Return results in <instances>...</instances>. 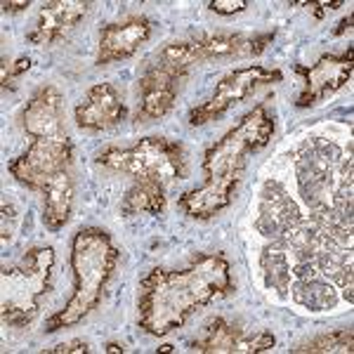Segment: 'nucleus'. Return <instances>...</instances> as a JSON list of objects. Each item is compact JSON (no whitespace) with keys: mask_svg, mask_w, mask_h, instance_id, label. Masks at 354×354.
Instances as JSON below:
<instances>
[{"mask_svg":"<svg viewBox=\"0 0 354 354\" xmlns=\"http://www.w3.org/2000/svg\"><path fill=\"white\" fill-rule=\"evenodd\" d=\"M232 290V267L222 253H201L182 270L156 267L140 281L137 324L149 335L161 338Z\"/></svg>","mask_w":354,"mask_h":354,"instance_id":"f257e3e1","label":"nucleus"},{"mask_svg":"<svg viewBox=\"0 0 354 354\" xmlns=\"http://www.w3.org/2000/svg\"><path fill=\"white\" fill-rule=\"evenodd\" d=\"M272 135L274 116L267 111V104H258L230 133H225L213 147H208L203 156L205 182L198 189L185 192L177 201L185 215L194 220H210L230 208L241 185L250 153L265 149Z\"/></svg>","mask_w":354,"mask_h":354,"instance_id":"f03ea898","label":"nucleus"},{"mask_svg":"<svg viewBox=\"0 0 354 354\" xmlns=\"http://www.w3.org/2000/svg\"><path fill=\"white\" fill-rule=\"evenodd\" d=\"M295 177L310 220L326 236L352 245V158L326 137H310L295 153Z\"/></svg>","mask_w":354,"mask_h":354,"instance_id":"7ed1b4c3","label":"nucleus"},{"mask_svg":"<svg viewBox=\"0 0 354 354\" xmlns=\"http://www.w3.org/2000/svg\"><path fill=\"white\" fill-rule=\"evenodd\" d=\"M121 250L113 245L109 232L100 227H83L71 241V272L73 293L59 312L45 322V333L71 328L88 319L102 302L113 272H116Z\"/></svg>","mask_w":354,"mask_h":354,"instance_id":"20e7f679","label":"nucleus"},{"mask_svg":"<svg viewBox=\"0 0 354 354\" xmlns=\"http://www.w3.org/2000/svg\"><path fill=\"white\" fill-rule=\"evenodd\" d=\"M55 265V248L36 245L26 250L19 265L5 267L0 277L3 300L0 317L8 326L24 328L41 314V302L50 293V277Z\"/></svg>","mask_w":354,"mask_h":354,"instance_id":"39448f33","label":"nucleus"},{"mask_svg":"<svg viewBox=\"0 0 354 354\" xmlns=\"http://www.w3.org/2000/svg\"><path fill=\"white\" fill-rule=\"evenodd\" d=\"M95 163L100 168L111 170V173L158 177L163 182L185 180L189 175L185 147L180 142L165 140V137H145L128 149L109 147V149L97 153Z\"/></svg>","mask_w":354,"mask_h":354,"instance_id":"423d86ee","label":"nucleus"},{"mask_svg":"<svg viewBox=\"0 0 354 354\" xmlns=\"http://www.w3.org/2000/svg\"><path fill=\"white\" fill-rule=\"evenodd\" d=\"M274 31L243 36V33H215V36H198L192 41L170 43L161 50V59L177 66H194L213 59H245L258 57L274 43Z\"/></svg>","mask_w":354,"mask_h":354,"instance_id":"0eeeda50","label":"nucleus"},{"mask_svg":"<svg viewBox=\"0 0 354 354\" xmlns=\"http://www.w3.org/2000/svg\"><path fill=\"white\" fill-rule=\"evenodd\" d=\"M71 163L73 145L64 133L57 137H38V140H33V145L21 156L12 158L8 168L17 182H21L33 192H43L59 175L71 173Z\"/></svg>","mask_w":354,"mask_h":354,"instance_id":"6e6552de","label":"nucleus"},{"mask_svg":"<svg viewBox=\"0 0 354 354\" xmlns=\"http://www.w3.org/2000/svg\"><path fill=\"white\" fill-rule=\"evenodd\" d=\"M281 78H283V73L279 71V68H267L260 64L236 68V71L227 73V76L215 85V90L208 102L194 106L189 111V123L205 125L210 121H218L220 116H225L232 106H236L239 102H243L245 97H250L258 88L270 85V83H279Z\"/></svg>","mask_w":354,"mask_h":354,"instance_id":"1a4fd4ad","label":"nucleus"},{"mask_svg":"<svg viewBox=\"0 0 354 354\" xmlns=\"http://www.w3.org/2000/svg\"><path fill=\"white\" fill-rule=\"evenodd\" d=\"M189 68L170 64L158 57L153 64H149L140 78L142 90V104L137 109V123H151L163 118L165 113L173 109L177 100V90H180L182 81L187 78Z\"/></svg>","mask_w":354,"mask_h":354,"instance_id":"9d476101","label":"nucleus"},{"mask_svg":"<svg viewBox=\"0 0 354 354\" xmlns=\"http://www.w3.org/2000/svg\"><path fill=\"white\" fill-rule=\"evenodd\" d=\"M352 48L347 50L345 55H324L319 57L314 64L310 66H295V73H300L305 78V88L298 95V102L295 106L300 109H307V106H314L319 102H324L328 95L338 93V90L350 81L352 76Z\"/></svg>","mask_w":354,"mask_h":354,"instance_id":"9b49d317","label":"nucleus"},{"mask_svg":"<svg viewBox=\"0 0 354 354\" xmlns=\"http://www.w3.org/2000/svg\"><path fill=\"white\" fill-rule=\"evenodd\" d=\"M277 345V338L270 330L245 333L241 326L218 317L205 326L203 338L194 340L189 350L201 354H258L270 352Z\"/></svg>","mask_w":354,"mask_h":354,"instance_id":"f8f14e48","label":"nucleus"},{"mask_svg":"<svg viewBox=\"0 0 354 354\" xmlns=\"http://www.w3.org/2000/svg\"><path fill=\"white\" fill-rule=\"evenodd\" d=\"M302 220V210L298 201L288 194L286 187L279 180H267L260 189L258 218L255 230L270 241H277Z\"/></svg>","mask_w":354,"mask_h":354,"instance_id":"ddd939ff","label":"nucleus"},{"mask_svg":"<svg viewBox=\"0 0 354 354\" xmlns=\"http://www.w3.org/2000/svg\"><path fill=\"white\" fill-rule=\"evenodd\" d=\"M151 38V19L145 15L128 17L116 24H106L100 33V50H97V64L106 66L133 57L140 45Z\"/></svg>","mask_w":354,"mask_h":354,"instance_id":"4468645a","label":"nucleus"},{"mask_svg":"<svg viewBox=\"0 0 354 354\" xmlns=\"http://www.w3.org/2000/svg\"><path fill=\"white\" fill-rule=\"evenodd\" d=\"M21 125L33 140L64 135V95L55 85H41L21 111Z\"/></svg>","mask_w":354,"mask_h":354,"instance_id":"2eb2a0df","label":"nucleus"},{"mask_svg":"<svg viewBox=\"0 0 354 354\" xmlns=\"http://www.w3.org/2000/svg\"><path fill=\"white\" fill-rule=\"evenodd\" d=\"M88 8L90 3H81V0H50V3H43L36 26L28 33V43L53 45L64 41L78 26V21H83V17L88 15Z\"/></svg>","mask_w":354,"mask_h":354,"instance_id":"dca6fc26","label":"nucleus"},{"mask_svg":"<svg viewBox=\"0 0 354 354\" xmlns=\"http://www.w3.org/2000/svg\"><path fill=\"white\" fill-rule=\"evenodd\" d=\"M73 116H76V125L83 130H109L125 121L128 109L111 83H100L88 90Z\"/></svg>","mask_w":354,"mask_h":354,"instance_id":"f3484780","label":"nucleus"},{"mask_svg":"<svg viewBox=\"0 0 354 354\" xmlns=\"http://www.w3.org/2000/svg\"><path fill=\"white\" fill-rule=\"evenodd\" d=\"M314 265L322 277H326L333 286H338L340 295L347 302H354V267H352V245H345L335 239H330L324 234V243L319 248L317 258H314Z\"/></svg>","mask_w":354,"mask_h":354,"instance_id":"a211bd4d","label":"nucleus"},{"mask_svg":"<svg viewBox=\"0 0 354 354\" xmlns=\"http://www.w3.org/2000/svg\"><path fill=\"white\" fill-rule=\"evenodd\" d=\"M43 194V225L50 232H59L71 218L73 208V175L64 173L50 182Z\"/></svg>","mask_w":354,"mask_h":354,"instance_id":"6ab92c4d","label":"nucleus"},{"mask_svg":"<svg viewBox=\"0 0 354 354\" xmlns=\"http://www.w3.org/2000/svg\"><path fill=\"white\" fill-rule=\"evenodd\" d=\"M165 210V182L158 177H137L121 201V215H161Z\"/></svg>","mask_w":354,"mask_h":354,"instance_id":"aec40b11","label":"nucleus"},{"mask_svg":"<svg viewBox=\"0 0 354 354\" xmlns=\"http://www.w3.org/2000/svg\"><path fill=\"white\" fill-rule=\"evenodd\" d=\"M288 295L295 305H300L307 312H330L340 302V290L322 277L312 279H295L290 283Z\"/></svg>","mask_w":354,"mask_h":354,"instance_id":"412c9836","label":"nucleus"},{"mask_svg":"<svg viewBox=\"0 0 354 354\" xmlns=\"http://www.w3.org/2000/svg\"><path fill=\"white\" fill-rule=\"evenodd\" d=\"M260 270H262V279H265L267 290L277 295V298L286 300L293 274H290V260H288L286 248L279 241H272L270 245L262 248Z\"/></svg>","mask_w":354,"mask_h":354,"instance_id":"4be33fe9","label":"nucleus"},{"mask_svg":"<svg viewBox=\"0 0 354 354\" xmlns=\"http://www.w3.org/2000/svg\"><path fill=\"white\" fill-rule=\"evenodd\" d=\"M279 243L286 248L288 258H293L295 262H314L319 248L324 243V232L314 225L312 220L302 218L298 225L290 227L281 239H277Z\"/></svg>","mask_w":354,"mask_h":354,"instance_id":"5701e85b","label":"nucleus"},{"mask_svg":"<svg viewBox=\"0 0 354 354\" xmlns=\"http://www.w3.org/2000/svg\"><path fill=\"white\" fill-rule=\"evenodd\" d=\"M352 340L354 333L352 328L333 330V333L317 335L312 340H305L300 345L290 347V352L295 354H328V352H352Z\"/></svg>","mask_w":354,"mask_h":354,"instance_id":"b1692460","label":"nucleus"},{"mask_svg":"<svg viewBox=\"0 0 354 354\" xmlns=\"http://www.w3.org/2000/svg\"><path fill=\"white\" fill-rule=\"evenodd\" d=\"M28 68H31V59H28V57H19V59H15V62H8L3 57V66H0V85H3L5 93L15 88V81L24 71H28Z\"/></svg>","mask_w":354,"mask_h":354,"instance_id":"393cba45","label":"nucleus"},{"mask_svg":"<svg viewBox=\"0 0 354 354\" xmlns=\"http://www.w3.org/2000/svg\"><path fill=\"white\" fill-rule=\"evenodd\" d=\"M0 213H3V222H0V239H3V243H8L10 239L15 236L17 220H19V215H17L15 205L8 203V201H3V205H0Z\"/></svg>","mask_w":354,"mask_h":354,"instance_id":"a878e982","label":"nucleus"},{"mask_svg":"<svg viewBox=\"0 0 354 354\" xmlns=\"http://www.w3.org/2000/svg\"><path fill=\"white\" fill-rule=\"evenodd\" d=\"M208 8L215 15H239L248 10V0H210Z\"/></svg>","mask_w":354,"mask_h":354,"instance_id":"bb28decb","label":"nucleus"},{"mask_svg":"<svg viewBox=\"0 0 354 354\" xmlns=\"http://www.w3.org/2000/svg\"><path fill=\"white\" fill-rule=\"evenodd\" d=\"M45 352H50V354H68V352L83 354V352H90V345L85 340H68V342H59V345H55V347H48Z\"/></svg>","mask_w":354,"mask_h":354,"instance_id":"cd10ccee","label":"nucleus"},{"mask_svg":"<svg viewBox=\"0 0 354 354\" xmlns=\"http://www.w3.org/2000/svg\"><path fill=\"white\" fill-rule=\"evenodd\" d=\"M28 5H31L28 0H3L0 8H3L5 15H15V12H24Z\"/></svg>","mask_w":354,"mask_h":354,"instance_id":"c85d7f7f","label":"nucleus"},{"mask_svg":"<svg viewBox=\"0 0 354 354\" xmlns=\"http://www.w3.org/2000/svg\"><path fill=\"white\" fill-rule=\"evenodd\" d=\"M335 8H342V3H310V10L314 12L317 19H322L326 10H335Z\"/></svg>","mask_w":354,"mask_h":354,"instance_id":"c756f323","label":"nucleus"},{"mask_svg":"<svg viewBox=\"0 0 354 354\" xmlns=\"http://www.w3.org/2000/svg\"><path fill=\"white\" fill-rule=\"evenodd\" d=\"M350 26H352V15L347 17V19H342L340 24H338V28H335L333 33H335V36H342V33H345V31H347V28H350Z\"/></svg>","mask_w":354,"mask_h":354,"instance_id":"7c9ffc66","label":"nucleus"},{"mask_svg":"<svg viewBox=\"0 0 354 354\" xmlns=\"http://www.w3.org/2000/svg\"><path fill=\"white\" fill-rule=\"evenodd\" d=\"M106 352H125V347L123 345H118V342H109V345L104 347Z\"/></svg>","mask_w":354,"mask_h":354,"instance_id":"2f4dec72","label":"nucleus"}]
</instances>
